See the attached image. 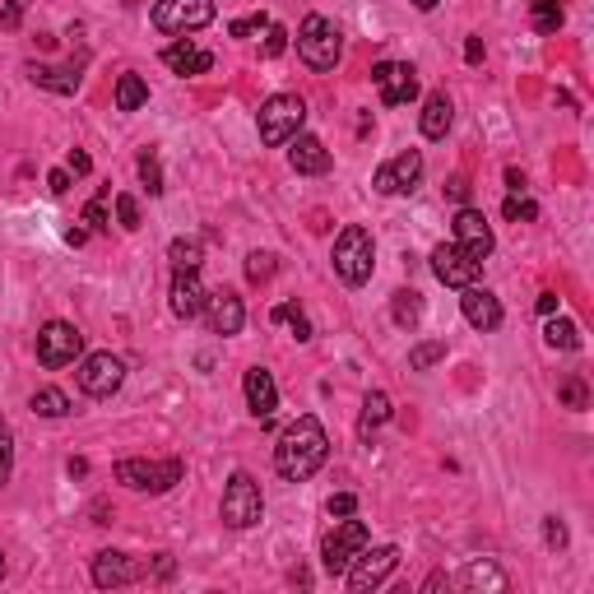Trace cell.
<instances>
[{
  "mask_svg": "<svg viewBox=\"0 0 594 594\" xmlns=\"http://www.w3.org/2000/svg\"><path fill=\"white\" fill-rule=\"evenodd\" d=\"M33 414H43V418H65V414H70V394L56 390V385L33 390Z\"/></svg>",
  "mask_w": 594,
  "mask_h": 594,
  "instance_id": "4316f807",
  "label": "cell"
},
{
  "mask_svg": "<svg viewBox=\"0 0 594 594\" xmlns=\"http://www.w3.org/2000/svg\"><path fill=\"white\" fill-rule=\"evenodd\" d=\"M65 469H70V479H84V473H89V460H70Z\"/></svg>",
  "mask_w": 594,
  "mask_h": 594,
  "instance_id": "9f6ffc18",
  "label": "cell"
},
{
  "mask_svg": "<svg viewBox=\"0 0 594 594\" xmlns=\"http://www.w3.org/2000/svg\"><path fill=\"white\" fill-rule=\"evenodd\" d=\"M455 247L469 251L473 260H488L492 247H497V237H492L488 219L473 209V205H460V214H455Z\"/></svg>",
  "mask_w": 594,
  "mask_h": 594,
  "instance_id": "5bb4252c",
  "label": "cell"
},
{
  "mask_svg": "<svg viewBox=\"0 0 594 594\" xmlns=\"http://www.w3.org/2000/svg\"><path fill=\"white\" fill-rule=\"evenodd\" d=\"M168 256H172V265H177V269H200L205 247H200V237H177V242L168 247Z\"/></svg>",
  "mask_w": 594,
  "mask_h": 594,
  "instance_id": "4dcf8cb0",
  "label": "cell"
},
{
  "mask_svg": "<svg viewBox=\"0 0 594 594\" xmlns=\"http://www.w3.org/2000/svg\"><path fill=\"white\" fill-rule=\"evenodd\" d=\"M140 177H144V186H149V195H163V168H158V153H140Z\"/></svg>",
  "mask_w": 594,
  "mask_h": 594,
  "instance_id": "74e56055",
  "label": "cell"
},
{
  "mask_svg": "<svg viewBox=\"0 0 594 594\" xmlns=\"http://www.w3.org/2000/svg\"><path fill=\"white\" fill-rule=\"evenodd\" d=\"M372 260H376V247H372V232L367 228H344L335 237V274L348 284V288H363L372 279Z\"/></svg>",
  "mask_w": 594,
  "mask_h": 594,
  "instance_id": "7a4b0ae2",
  "label": "cell"
},
{
  "mask_svg": "<svg viewBox=\"0 0 594 594\" xmlns=\"http://www.w3.org/2000/svg\"><path fill=\"white\" fill-rule=\"evenodd\" d=\"M70 172H74V177H89V172H93V158H89L84 149H70Z\"/></svg>",
  "mask_w": 594,
  "mask_h": 594,
  "instance_id": "7dc6e473",
  "label": "cell"
},
{
  "mask_svg": "<svg viewBox=\"0 0 594 594\" xmlns=\"http://www.w3.org/2000/svg\"><path fill=\"white\" fill-rule=\"evenodd\" d=\"M74 381H79L84 394H93V400H112V394L122 390V381H126V363L116 358V353H89V358L79 363Z\"/></svg>",
  "mask_w": 594,
  "mask_h": 594,
  "instance_id": "ba28073f",
  "label": "cell"
},
{
  "mask_svg": "<svg viewBox=\"0 0 594 594\" xmlns=\"http://www.w3.org/2000/svg\"><path fill=\"white\" fill-rule=\"evenodd\" d=\"M418 181H423V153H418V149L400 153L394 163H381L376 177H372V186H376L381 195H409Z\"/></svg>",
  "mask_w": 594,
  "mask_h": 594,
  "instance_id": "9a60e30c",
  "label": "cell"
},
{
  "mask_svg": "<svg viewBox=\"0 0 594 594\" xmlns=\"http://www.w3.org/2000/svg\"><path fill=\"white\" fill-rule=\"evenodd\" d=\"M260 516H265L260 483L251 479V473L237 469L232 479H228V488H223V525H232V530H251V525H260Z\"/></svg>",
  "mask_w": 594,
  "mask_h": 594,
  "instance_id": "8992f818",
  "label": "cell"
},
{
  "mask_svg": "<svg viewBox=\"0 0 594 594\" xmlns=\"http://www.w3.org/2000/svg\"><path fill=\"white\" fill-rule=\"evenodd\" d=\"M47 190H52V195H65V190H70V168H56V172L47 177Z\"/></svg>",
  "mask_w": 594,
  "mask_h": 594,
  "instance_id": "681fc988",
  "label": "cell"
},
{
  "mask_svg": "<svg viewBox=\"0 0 594 594\" xmlns=\"http://www.w3.org/2000/svg\"><path fill=\"white\" fill-rule=\"evenodd\" d=\"M205 284H200V274L195 269H177V279H172V311L181 316V321H195V316L205 311Z\"/></svg>",
  "mask_w": 594,
  "mask_h": 594,
  "instance_id": "d6986e66",
  "label": "cell"
},
{
  "mask_svg": "<svg viewBox=\"0 0 594 594\" xmlns=\"http://www.w3.org/2000/svg\"><path fill=\"white\" fill-rule=\"evenodd\" d=\"M390 316H394V326H400V330H414L423 321V293L418 288H400L390 297Z\"/></svg>",
  "mask_w": 594,
  "mask_h": 594,
  "instance_id": "d4e9b609",
  "label": "cell"
},
{
  "mask_svg": "<svg viewBox=\"0 0 594 594\" xmlns=\"http://www.w3.org/2000/svg\"><path fill=\"white\" fill-rule=\"evenodd\" d=\"M84 237H89L84 228H65V242H70V247H84Z\"/></svg>",
  "mask_w": 594,
  "mask_h": 594,
  "instance_id": "11a10c76",
  "label": "cell"
},
{
  "mask_svg": "<svg viewBox=\"0 0 594 594\" xmlns=\"http://www.w3.org/2000/svg\"><path fill=\"white\" fill-rule=\"evenodd\" d=\"M326 455H330V437H326L321 418L302 414L297 423H288V432L279 437V446H274V469H279L288 483H302L326 464Z\"/></svg>",
  "mask_w": 594,
  "mask_h": 594,
  "instance_id": "6da1fadb",
  "label": "cell"
},
{
  "mask_svg": "<svg viewBox=\"0 0 594 594\" xmlns=\"http://www.w3.org/2000/svg\"><path fill=\"white\" fill-rule=\"evenodd\" d=\"M205 316H209V330L214 335H242V326H247V307H242V297L237 293H228V288H219V293H209L205 297Z\"/></svg>",
  "mask_w": 594,
  "mask_h": 594,
  "instance_id": "2e32d148",
  "label": "cell"
},
{
  "mask_svg": "<svg viewBox=\"0 0 594 594\" xmlns=\"http://www.w3.org/2000/svg\"><path fill=\"white\" fill-rule=\"evenodd\" d=\"M153 576L158 580H172V558H168V552H158V558H153Z\"/></svg>",
  "mask_w": 594,
  "mask_h": 594,
  "instance_id": "816d5d0a",
  "label": "cell"
},
{
  "mask_svg": "<svg viewBox=\"0 0 594 594\" xmlns=\"http://www.w3.org/2000/svg\"><path fill=\"white\" fill-rule=\"evenodd\" d=\"M464 585H469V589H506L511 580H506V571H497L492 562H469V567H464Z\"/></svg>",
  "mask_w": 594,
  "mask_h": 594,
  "instance_id": "83f0119b",
  "label": "cell"
},
{
  "mask_svg": "<svg viewBox=\"0 0 594 594\" xmlns=\"http://www.w3.org/2000/svg\"><path fill=\"white\" fill-rule=\"evenodd\" d=\"M116 219H122V228H140V200L135 195H116Z\"/></svg>",
  "mask_w": 594,
  "mask_h": 594,
  "instance_id": "ab89813d",
  "label": "cell"
},
{
  "mask_svg": "<svg viewBox=\"0 0 594 594\" xmlns=\"http://www.w3.org/2000/svg\"><path fill=\"white\" fill-rule=\"evenodd\" d=\"M242 390H247L251 414H256L260 423H269V418H274V409H279V385H274V376H269L265 367H251V372H247V381H242Z\"/></svg>",
  "mask_w": 594,
  "mask_h": 594,
  "instance_id": "ffe728a7",
  "label": "cell"
},
{
  "mask_svg": "<svg viewBox=\"0 0 594 594\" xmlns=\"http://www.w3.org/2000/svg\"><path fill=\"white\" fill-rule=\"evenodd\" d=\"M186 464L181 460H122L116 464V483H126L135 492H149V497H163L181 483Z\"/></svg>",
  "mask_w": 594,
  "mask_h": 594,
  "instance_id": "5b68a950",
  "label": "cell"
},
{
  "mask_svg": "<svg viewBox=\"0 0 594 594\" xmlns=\"http://www.w3.org/2000/svg\"><path fill=\"white\" fill-rule=\"evenodd\" d=\"M79 353H84V335H79L70 321H47L43 335H37V363L43 367H70Z\"/></svg>",
  "mask_w": 594,
  "mask_h": 594,
  "instance_id": "9c48e42d",
  "label": "cell"
},
{
  "mask_svg": "<svg viewBox=\"0 0 594 594\" xmlns=\"http://www.w3.org/2000/svg\"><path fill=\"white\" fill-rule=\"evenodd\" d=\"M558 400H562L567 409H585V404H589V390H585V376H567V381L558 385Z\"/></svg>",
  "mask_w": 594,
  "mask_h": 594,
  "instance_id": "d590c367",
  "label": "cell"
},
{
  "mask_svg": "<svg viewBox=\"0 0 594 594\" xmlns=\"http://www.w3.org/2000/svg\"><path fill=\"white\" fill-rule=\"evenodd\" d=\"M367 548V525L363 521H339L330 534H326V543H321V567L330 571V576H344L348 567H353V558Z\"/></svg>",
  "mask_w": 594,
  "mask_h": 594,
  "instance_id": "52a82bcc",
  "label": "cell"
},
{
  "mask_svg": "<svg viewBox=\"0 0 594 594\" xmlns=\"http://www.w3.org/2000/svg\"><path fill=\"white\" fill-rule=\"evenodd\" d=\"M432 274H437L446 288H469V284H479L483 260H473V256L460 251L455 242H442L437 251H432Z\"/></svg>",
  "mask_w": 594,
  "mask_h": 594,
  "instance_id": "4fadbf2b",
  "label": "cell"
},
{
  "mask_svg": "<svg viewBox=\"0 0 594 594\" xmlns=\"http://www.w3.org/2000/svg\"><path fill=\"white\" fill-rule=\"evenodd\" d=\"M28 79L37 89H52V93H74L79 89V70L74 65H28Z\"/></svg>",
  "mask_w": 594,
  "mask_h": 594,
  "instance_id": "603a6c76",
  "label": "cell"
},
{
  "mask_svg": "<svg viewBox=\"0 0 594 594\" xmlns=\"http://www.w3.org/2000/svg\"><path fill=\"white\" fill-rule=\"evenodd\" d=\"M543 339H548V348H580V330L571 321H562V316H548Z\"/></svg>",
  "mask_w": 594,
  "mask_h": 594,
  "instance_id": "1f68e13d",
  "label": "cell"
},
{
  "mask_svg": "<svg viewBox=\"0 0 594 594\" xmlns=\"http://www.w3.org/2000/svg\"><path fill=\"white\" fill-rule=\"evenodd\" d=\"M24 19V0H5V10H0V28H19Z\"/></svg>",
  "mask_w": 594,
  "mask_h": 594,
  "instance_id": "bcb514c9",
  "label": "cell"
},
{
  "mask_svg": "<svg viewBox=\"0 0 594 594\" xmlns=\"http://www.w3.org/2000/svg\"><path fill=\"white\" fill-rule=\"evenodd\" d=\"M437 5H442V0H414V10H423V15H427V10H437Z\"/></svg>",
  "mask_w": 594,
  "mask_h": 594,
  "instance_id": "680465c9",
  "label": "cell"
},
{
  "mask_svg": "<svg viewBox=\"0 0 594 594\" xmlns=\"http://www.w3.org/2000/svg\"><path fill=\"white\" fill-rule=\"evenodd\" d=\"M506 181H511V190H525V172L521 168H506Z\"/></svg>",
  "mask_w": 594,
  "mask_h": 594,
  "instance_id": "db71d44e",
  "label": "cell"
},
{
  "mask_svg": "<svg viewBox=\"0 0 594 594\" xmlns=\"http://www.w3.org/2000/svg\"><path fill=\"white\" fill-rule=\"evenodd\" d=\"M394 567H400V548H394V543H381V548H372V552L363 548L344 576H348V589L367 594V589H376V585H381Z\"/></svg>",
  "mask_w": 594,
  "mask_h": 594,
  "instance_id": "8fae6325",
  "label": "cell"
},
{
  "mask_svg": "<svg viewBox=\"0 0 594 594\" xmlns=\"http://www.w3.org/2000/svg\"><path fill=\"white\" fill-rule=\"evenodd\" d=\"M297 56H302L311 70H335L339 56H344L339 28H335L326 15H307L302 28H297Z\"/></svg>",
  "mask_w": 594,
  "mask_h": 594,
  "instance_id": "277c9868",
  "label": "cell"
},
{
  "mask_svg": "<svg viewBox=\"0 0 594 594\" xmlns=\"http://www.w3.org/2000/svg\"><path fill=\"white\" fill-rule=\"evenodd\" d=\"M451 116H455L451 98H446V93H432V98L423 102V135H427V140H446Z\"/></svg>",
  "mask_w": 594,
  "mask_h": 594,
  "instance_id": "cb8c5ba5",
  "label": "cell"
},
{
  "mask_svg": "<svg viewBox=\"0 0 594 594\" xmlns=\"http://www.w3.org/2000/svg\"><path fill=\"white\" fill-rule=\"evenodd\" d=\"M284 47H288V33L279 24H269L265 28V56H284Z\"/></svg>",
  "mask_w": 594,
  "mask_h": 594,
  "instance_id": "b9f144b4",
  "label": "cell"
},
{
  "mask_svg": "<svg viewBox=\"0 0 594 594\" xmlns=\"http://www.w3.org/2000/svg\"><path fill=\"white\" fill-rule=\"evenodd\" d=\"M501 214H506L511 223H534V219H539V205L530 200L525 190H516V195H511V200L501 205Z\"/></svg>",
  "mask_w": 594,
  "mask_h": 594,
  "instance_id": "e575fe53",
  "label": "cell"
},
{
  "mask_svg": "<svg viewBox=\"0 0 594 594\" xmlns=\"http://www.w3.org/2000/svg\"><path fill=\"white\" fill-rule=\"evenodd\" d=\"M302 122H307V102H302L297 93H274V98H265V102H260V116H256L260 140H265L269 149L288 144V140L302 131Z\"/></svg>",
  "mask_w": 594,
  "mask_h": 594,
  "instance_id": "3957f363",
  "label": "cell"
},
{
  "mask_svg": "<svg viewBox=\"0 0 594 594\" xmlns=\"http://www.w3.org/2000/svg\"><path fill=\"white\" fill-rule=\"evenodd\" d=\"M144 102H149V84H144L135 70L116 79V112H140Z\"/></svg>",
  "mask_w": 594,
  "mask_h": 594,
  "instance_id": "484cf974",
  "label": "cell"
},
{
  "mask_svg": "<svg viewBox=\"0 0 594 594\" xmlns=\"http://www.w3.org/2000/svg\"><path fill=\"white\" fill-rule=\"evenodd\" d=\"M131 580H140V567L126 558V552H98L93 558V585L98 589H116V585H131Z\"/></svg>",
  "mask_w": 594,
  "mask_h": 594,
  "instance_id": "44dd1931",
  "label": "cell"
},
{
  "mask_svg": "<svg viewBox=\"0 0 594 594\" xmlns=\"http://www.w3.org/2000/svg\"><path fill=\"white\" fill-rule=\"evenodd\" d=\"M84 223L89 228H98V232H107L112 223H107V209H102V200H89V209H84Z\"/></svg>",
  "mask_w": 594,
  "mask_h": 594,
  "instance_id": "ee69618b",
  "label": "cell"
},
{
  "mask_svg": "<svg viewBox=\"0 0 594 594\" xmlns=\"http://www.w3.org/2000/svg\"><path fill=\"white\" fill-rule=\"evenodd\" d=\"M265 28H269V19H265V15H251V19H237L228 33H232V37H256V33H265Z\"/></svg>",
  "mask_w": 594,
  "mask_h": 594,
  "instance_id": "60d3db41",
  "label": "cell"
},
{
  "mask_svg": "<svg viewBox=\"0 0 594 594\" xmlns=\"http://www.w3.org/2000/svg\"><path fill=\"white\" fill-rule=\"evenodd\" d=\"M10 469H15V432H10L5 418H0V488L10 483Z\"/></svg>",
  "mask_w": 594,
  "mask_h": 594,
  "instance_id": "8d00e7d4",
  "label": "cell"
},
{
  "mask_svg": "<svg viewBox=\"0 0 594 594\" xmlns=\"http://www.w3.org/2000/svg\"><path fill=\"white\" fill-rule=\"evenodd\" d=\"M269 274H274V256H269V251H251V256H247V279H251V284H265Z\"/></svg>",
  "mask_w": 594,
  "mask_h": 594,
  "instance_id": "f35d334b",
  "label": "cell"
},
{
  "mask_svg": "<svg viewBox=\"0 0 594 594\" xmlns=\"http://www.w3.org/2000/svg\"><path fill=\"white\" fill-rule=\"evenodd\" d=\"M214 24V0H158L153 5V28L163 33H195Z\"/></svg>",
  "mask_w": 594,
  "mask_h": 594,
  "instance_id": "30bf717a",
  "label": "cell"
},
{
  "mask_svg": "<svg viewBox=\"0 0 594 594\" xmlns=\"http://www.w3.org/2000/svg\"><path fill=\"white\" fill-rule=\"evenodd\" d=\"M372 84H376V93H381L385 107H404V102L418 98V70L404 65V61H381L372 70Z\"/></svg>",
  "mask_w": 594,
  "mask_h": 594,
  "instance_id": "7c38bea8",
  "label": "cell"
},
{
  "mask_svg": "<svg viewBox=\"0 0 594 594\" xmlns=\"http://www.w3.org/2000/svg\"><path fill=\"white\" fill-rule=\"evenodd\" d=\"M464 61H469V65L483 61V37H469V43H464Z\"/></svg>",
  "mask_w": 594,
  "mask_h": 594,
  "instance_id": "f907efd6",
  "label": "cell"
},
{
  "mask_svg": "<svg viewBox=\"0 0 594 594\" xmlns=\"http://www.w3.org/2000/svg\"><path fill=\"white\" fill-rule=\"evenodd\" d=\"M539 316H558V293H539Z\"/></svg>",
  "mask_w": 594,
  "mask_h": 594,
  "instance_id": "f5cc1de1",
  "label": "cell"
},
{
  "mask_svg": "<svg viewBox=\"0 0 594 594\" xmlns=\"http://www.w3.org/2000/svg\"><path fill=\"white\" fill-rule=\"evenodd\" d=\"M269 321H274V326H293V335H297L302 344L311 339V321H307V311H302L297 302H279V307L269 311Z\"/></svg>",
  "mask_w": 594,
  "mask_h": 594,
  "instance_id": "f1b7e54d",
  "label": "cell"
},
{
  "mask_svg": "<svg viewBox=\"0 0 594 594\" xmlns=\"http://www.w3.org/2000/svg\"><path fill=\"white\" fill-rule=\"evenodd\" d=\"M353 511H358V497H353V492L330 497V516H353Z\"/></svg>",
  "mask_w": 594,
  "mask_h": 594,
  "instance_id": "f6af8a7d",
  "label": "cell"
},
{
  "mask_svg": "<svg viewBox=\"0 0 594 594\" xmlns=\"http://www.w3.org/2000/svg\"><path fill=\"white\" fill-rule=\"evenodd\" d=\"M163 65L177 70V74H205V70L214 65V56H209L205 47H195L190 37H186V43H172V47L163 52Z\"/></svg>",
  "mask_w": 594,
  "mask_h": 594,
  "instance_id": "7402d4cb",
  "label": "cell"
},
{
  "mask_svg": "<svg viewBox=\"0 0 594 594\" xmlns=\"http://www.w3.org/2000/svg\"><path fill=\"white\" fill-rule=\"evenodd\" d=\"M543 539H548L552 548H567V525H562L558 516H548V521H543Z\"/></svg>",
  "mask_w": 594,
  "mask_h": 594,
  "instance_id": "7bdbcfd3",
  "label": "cell"
},
{
  "mask_svg": "<svg viewBox=\"0 0 594 594\" xmlns=\"http://www.w3.org/2000/svg\"><path fill=\"white\" fill-rule=\"evenodd\" d=\"M442 585H451V580H446V576H442V571H432V576H427V585H423V589H442Z\"/></svg>",
  "mask_w": 594,
  "mask_h": 594,
  "instance_id": "6f0895ef",
  "label": "cell"
},
{
  "mask_svg": "<svg viewBox=\"0 0 594 594\" xmlns=\"http://www.w3.org/2000/svg\"><path fill=\"white\" fill-rule=\"evenodd\" d=\"M442 358H446V339H427V344H414L409 367H414V372H427V367H437Z\"/></svg>",
  "mask_w": 594,
  "mask_h": 594,
  "instance_id": "836d02e7",
  "label": "cell"
},
{
  "mask_svg": "<svg viewBox=\"0 0 594 594\" xmlns=\"http://www.w3.org/2000/svg\"><path fill=\"white\" fill-rule=\"evenodd\" d=\"M446 195H451L455 205H469V181H464V177H451V181H446Z\"/></svg>",
  "mask_w": 594,
  "mask_h": 594,
  "instance_id": "c3c4849f",
  "label": "cell"
},
{
  "mask_svg": "<svg viewBox=\"0 0 594 594\" xmlns=\"http://www.w3.org/2000/svg\"><path fill=\"white\" fill-rule=\"evenodd\" d=\"M293 149H288V163H293V172H302V177H321V172H330V149L316 140V135H293L288 140Z\"/></svg>",
  "mask_w": 594,
  "mask_h": 594,
  "instance_id": "ac0fdd59",
  "label": "cell"
},
{
  "mask_svg": "<svg viewBox=\"0 0 594 594\" xmlns=\"http://www.w3.org/2000/svg\"><path fill=\"white\" fill-rule=\"evenodd\" d=\"M385 418H390V394H385V390H372L367 400H363V427H358V432H363V437H372V427H381Z\"/></svg>",
  "mask_w": 594,
  "mask_h": 594,
  "instance_id": "f546056e",
  "label": "cell"
},
{
  "mask_svg": "<svg viewBox=\"0 0 594 594\" xmlns=\"http://www.w3.org/2000/svg\"><path fill=\"white\" fill-rule=\"evenodd\" d=\"M464 297H460V311H464V321L473 326V330H497L501 326V302L488 293V288H479V284H469V288H460Z\"/></svg>",
  "mask_w": 594,
  "mask_h": 594,
  "instance_id": "e0dca14e",
  "label": "cell"
},
{
  "mask_svg": "<svg viewBox=\"0 0 594 594\" xmlns=\"http://www.w3.org/2000/svg\"><path fill=\"white\" fill-rule=\"evenodd\" d=\"M530 19H534V28H539V33H558L567 15H562L558 0H534V5H530Z\"/></svg>",
  "mask_w": 594,
  "mask_h": 594,
  "instance_id": "d6a6232c",
  "label": "cell"
}]
</instances>
